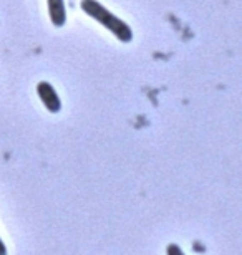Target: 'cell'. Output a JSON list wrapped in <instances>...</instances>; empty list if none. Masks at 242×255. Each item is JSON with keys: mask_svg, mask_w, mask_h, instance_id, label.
<instances>
[{"mask_svg": "<svg viewBox=\"0 0 242 255\" xmlns=\"http://www.w3.org/2000/svg\"><path fill=\"white\" fill-rule=\"evenodd\" d=\"M168 255H184V252L176 246V244H171V246L168 247Z\"/></svg>", "mask_w": 242, "mask_h": 255, "instance_id": "obj_4", "label": "cell"}, {"mask_svg": "<svg viewBox=\"0 0 242 255\" xmlns=\"http://www.w3.org/2000/svg\"><path fill=\"white\" fill-rule=\"evenodd\" d=\"M48 3V15L55 27H63L66 22V10L63 0H47Z\"/></svg>", "mask_w": 242, "mask_h": 255, "instance_id": "obj_3", "label": "cell"}, {"mask_svg": "<svg viewBox=\"0 0 242 255\" xmlns=\"http://www.w3.org/2000/svg\"><path fill=\"white\" fill-rule=\"evenodd\" d=\"M37 93H38V98L42 100L43 106L50 111V113H58L61 110L60 96L48 81H40L37 85Z\"/></svg>", "mask_w": 242, "mask_h": 255, "instance_id": "obj_2", "label": "cell"}, {"mask_svg": "<svg viewBox=\"0 0 242 255\" xmlns=\"http://www.w3.org/2000/svg\"><path fill=\"white\" fill-rule=\"evenodd\" d=\"M81 10L100 25H103L110 33L115 35L121 43H130L133 40V30L130 25L125 20L118 18L115 13H111L98 0H81Z\"/></svg>", "mask_w": 242, "mask_h": 255, "instance_id": "obj_1", "label": "cell"}, {"mask_svg": "<svg viewBox=\"0 0 242 255\" xmlns=\"http://www.w3.org/2000/svg\"><path fill=\"white\" fill-rule=\"evenodd\" d=\"M0 255H7V249H5L2 239H0Z\"/></svg>", "mask_w": 242, "mask_h": 255, "instance_id": "obj_5", "label": "cell"}]
</instances>
